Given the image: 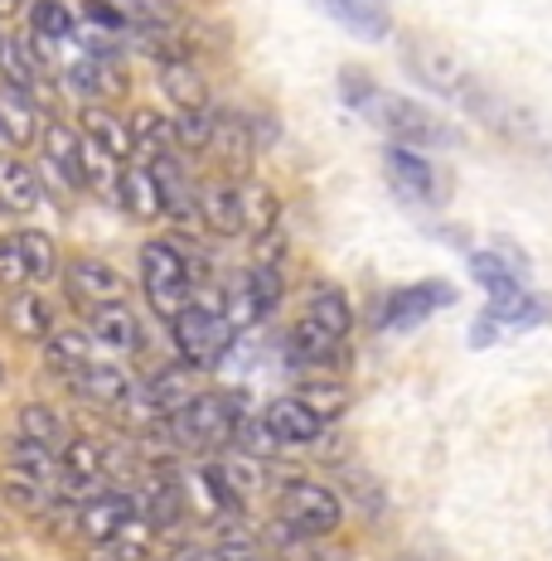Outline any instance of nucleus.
<instances>
[{"label": "nucleus", "instance_id": "nucleus-39", "mask_svg": "<svg viewBox=\"0 0 552 561\" xmlns=\"http://www.w3.org/2000/svg\"><path fill=\"white\" fill-rule=\"evenodd\" d=\"M305 314H311V320L320 324V330H330L335 339H345V334H349V324H354V310H349L345 290H335V286H315Z\"/></svg>", "mask_w": 552, "mask_h": 561}, {"label": "nucleus", "instance_id": "nucleus-41", "mask_svg": "<svg viewBox=\"0 0 552 561\" xmlns=\"http://www.w3.org/2000/svg\"><path fill=\"white\" fill-rule=\"evenodd\" d=\"M214 116H218V112H209V107H199V112H174L170 140H174L180 150H190V156H204L209 140H214Z\"/></svg>", "mask_w": 552, "mask_h": 561}, {"label": "nucleus", "instance_id": "nucleus-35", "mask_svg": "<svg viewBox=\"0 0 552 561\" xmlns=\"http://www.w3.org/2000/svg\"><path fill=\"white\" fill-rule=\"evenodd\" d=\"M30 34L44 44H64L78 34V10L68 0H30Z\"/></svg>", "mask_w": 552, "mask_h": 561}, {"label": "nucleus", "instance_id": "nucleus-44", "mask_svg": "<svg viewBox=\"0 0 552 561\" xmlns=\"http://www.w3.org/2000/svg\"><path fill=\"white\" fill-rule=\"evenodd\" d=\"M233 440H238V450L248 455V460H272L281 450L277 436L262 426V421H238V426H233Z\"/></svg>", "mask_w": 552, "mask_h": 561}, {"label": "nucleus", "instance_id": "nucleus-34", "mask_svg": "<svg viewBox=\"0 0 552 561\" xmlns=\"http://www.w3.org/2000/svg\"><path fill=\"white\" fill-rule=\"evenodd\" d=\"M10 238H15V248H20V262H25L30 286H49V280L58 276V248H54L49 232L20 228V232H10Z\"/></svg>", "mask_w": 552, "mask_h": 561}, {"label": "nucleus", "instance_id": "nucleus-24", "mask_svg": "<svg viewBox=\"0 0 552 561\" xmlns=\"http://www.w3.org/2000/svg\"><path fill=\"white\" fill-rule=\"evenodd\" d=\"M44 204V180L25 156H0V208L5 214H30Z\"/></svg>", "mask_w": 552, "mask_h": 561}, {"label": "nucleus", "instance_id": "nucleus-3", "mask_svg": "<svg viewBox=\"0 0 552 561\" xmlns=\"http://www.w3.org/2000/svg\"><path fill=\"white\" fill-rule=\"evenodd\" d=\"M190 262H184V252L174 248L166 238H150L146 248H140V290H146L150 310L160 314V320H170V314H180L190 306Z\"/></svg>", "mask_w": 552, "mask_h": 561}, {"label": "nucleus", "instance_id": "nucleus-40", "mask_svg": "<svg viewBox=\"0 0 552 561\" xmlns=\"http://www.w3.org/2000/svg\"><path fill=\"white\" fill-rule=\"evenodd\" d=\"M190 364H180V368H160L156 378H150V388H146V402L156 407V412H174V407H184L190 402Z\"/></svg>", "mask_w": 552, "mask_h": 561}, {"label": "nucleus", "instance_id": "nucleus-45", "mask_svg": "<svg viewBox=\"0 0 552 561\" xmlns=\"http://www.w3.org/2000/svg\"><path fill=\"white\" fill-rule=\"evenodd\" d=\"M267 547H272V552L281 557V561H311V552H305V542H311V537L305 533H296L291 528V523H272V528H267V537H262Z\"/></svg>", "mask_w": 552, "mask_h": 561}, {"label": "nucleus", "instance_id": "nucleus-33", "mask_svg": "<svg viewBox=\"0 0 552 561\" xmlns=\"http://www.w3.org/2000/svg\"><path fill=\"white\" fill-rule=\"evenodd\" d=\"M126 136H132V160H146V165L174 150L170 122L160 112H150V107H136V116L126 122Z\"/></svg>", "mask_w": 552, "mask_h": 561}, {"label": "nucleus", "instance_id": "nucleus-2", "mask_svg": "<svg viewBox=\"0 0 552 561\" xmlns=\"http://www.w3.org/2000/svg\"><path fill=\"white\" fill-rule=\"evenodd\" d=\"M407 68H413V78L421 88H431L437 98L446 102H455V107H465L470 116H489L495 122L499 116V102H495V92H489L485 83L475 78V68L465 64L455 49H446V44H413L403 58Z\"/></svg>", "mask_w": 552, "mask_h": 561}, {"label": "nucleus", "instance_id": "nucleus-16", "mask_svg": "<svg viewBox=\"0 0 552 561\" xmlns=\"http://www.w3.org/2000/svg\"><path fill=\"white\" fill-rule=\"evenodd\" d=\"M68 392L78 397V402H88V407H116V402H126L132 397V378H126L116 364H83L78 373H68Z\"/></svg>", "mask_w": 552, "mask_h": 561}, {"label": "nucleus", "instance_id": "nucleus-31", "mask_svg": "<svg viewBox=\"0 0 552 561\" xmlns=\"http://www.w3.org/2000/svg\"><path fill=\"white\" fill-rule=\"evenodd\" d=\"M44 364L54 373H78L83 364H92V339L88 330H78V324H54L49 339H44Z\"/></svg>", "mask_w": 552, "mask_h": 561}, {"label": "nucleus", "instance_id": "nucleus-20", "mask_svg": "<svg viewBox=\"0 0 552 561\" xmlns=\"http://www.w3.org/2000/svg\"><path fill=\"white\" fill-rule=\"evenodd\" d=\"M339 344L345 339H335L330 330H320V324L311 320V314H301L296 324H291V334H286V364H296V368H330L339 364Z\"/></svg>", "mask_w": 552, "mask_h": 561}, {"label": "nucleus", "instance_id": "nucleus-27", "mask_svg": "<svg viewBox=\"0 0 552 561\" xmlns=\"http://www.w3.org/2000/svg\"><path fill=\"white\" fill-rule=\"evenodd\" d=\"M160 88H166V98L174 102V112H199V107H209V83H204V73L190 64V58H166L160 64Z\"/></svg>", "mask_w": 552, "mask_h": 561}, {"label": "nucleus", "instance_id": "nucleus-26", "mask_svg": "<svg viewBox=\"0 0 552 561\" xmlns=\"http://www.w3.org/2000/svg\"><path fill=\"white\" fill-rule=\"evenodd\" d=\"M495 330H538V324L552 320V300L548 296H533V290H514L504 300H489V314H485Z\"/></svg>", "mask_w": 552, "mask_h": 561}, {"label": "nucleus", "instance_id": "nucleus-12", "mask_svg": "<svg viewBox=\"0 0 552 561\" xmlns=\"http://www.w3.org/2000/svg\"><path fill=\"white\" fill-rule=\"evenodd\" d=\"M40 146H44V165H49L68 190L83 194L88 174H83V136H78V126H68V122L54 116V122L40 126Z\"/></svg>", "mask_w": 552, "mask_h": 561}, {"label": "nucleus", "instance_id": "nucleus-9", "mask_svg": "<svg viewBox=\"0 0 552 561\" xmlns=\"http://www.w3.org/2000/svg\"><path fill=\"white\" fill-rule=\"evenodd\" d=\"M446 306H455V286H446V280H413V286H403V290H393V296L383 300V330H413V324L421 320H431L437 310Z\"/></svg>", "mask_w": 552, "mask_h": 561}, {"label": "nucleus", "instance_id": "nucleus-5", "mask_svg": "<svg viewBox=\"0 0 552 561\" xmlns=\"http://www.w3.org/2000/svg\"><path fill=\"white\" fill-rule=\"evenodd\" d=\"M238 407H233L228 392H194L184 407L170 412V431L184 440V446H223L233 440V426H238Z\"/></svg>", "mask_w": 552, "mask_h": 561}, {"label": "nucleus", "instance_id": "nucleus-30", "mask_svg": "<svg viewBox=\"0 0 552 561\" xmlns=\"http://www.w3.org/2000/svg\"><path fill=\"white\" fill-rule=\"evenodd\" d=\"M15 436L40 440V446H49V450H64V440L74 436V426L64 421L58 407H49V402H25L15 412Z\"/></svg>", "mask_w": 552, "mask_h": 561}, {"label": "nucleus", "instance_id": "nucleus-21", "mask_svg": "<svg viewBox=\"0 0 552 561\" xmlns=\"http://www.w3.org/2000/svg\"><path fill=\"white\" fill-rule=\"evenodd\" d=\"M88 339L102 348H116V354H132L140 344V324L136 314L126 310V300H108V306H88Z\"/></svg>", "mask_w": 552, "mask_h": 561}, {"label": "nucleus", "instance_id": "nucleus-43", "mask_svg": "<svg viewBox=\"0 0 552 561\" xmlns=\"http://www.w3.org/2000/svg\"><path fill=\"white\" fill-rule=\"evenodd\" d=\"M296 402H305L315 416L325 421V416H339V412H345V407H349V392L339 388V382H305V388L296 392Z\"/></svg>", "mask_w": 552, "mask_h": 561}, {"label": "nucleus", "instance_id": "nucleus-6", "mask_svg": "<svg viewBox=\"0 0 552 561\" xmlns=\"http://www.w3.org/2000/svg\"><path fill=\"white\" fill-rule=\"evenodd\" d=\"M277 518L291 523V528L305 533V537H325L345 523V508H339V499L325 484H315V479H286V484H281Z\"/></svg>", "mask_w": 552, "mask_h": 561}, {"label": "nucleus", "instance_id": "nucleus-4", "mask_svg": "<svg viewBox=\"0 0 552 561\" xmlns=\"http://www.w3.org/2000/svg\"><path fill=\"white\" fill-rule=\"evenodd\" d=\"M166 324H170L174 348H180V358L190 368H218L223 358H228L233 339H238V330L223 320V310H204V306H184L180 314H170Z\"/></svg>", "mask_w": 552, "mask_h": 561}, {"label": "nucleus", "instance_id": "nucleus-38", "mask_svg": "<svg viewBox=\"0 0 552 561\" xmlns=\"http://www.w3.org/2000/svg\"><path fill=\"white\" fill-rule=\"evenodd\" d=\"M136 513L150 523V528H174L184 518V499H180V484L170 474H160L156 484L146 489V499L136 504Z\"/></svg>", "mask_w": 552, "mask_h": 561}, {"label": "nucleus", "instance_id": "nucleus-13", "mask_svg": "<svg viewBox=\"0 0 552 561\" xmlns=\"http://www.w3.org/2000/svg\"><path fill=\"white\" fill-rule=\"evenodd\" d=\"M315 5L363 44H379L393 34V5L387 0H315Z\"/></svg>", "mask_w": 552, "mask_h": 561}, {"label": "nucleus", "instance_id": "nucleus-36", "mask_svg": "<svg viewBox=\"0 0 552 561\" xmlns=\"http://www.w3.org/2000/svg\"><path fill=\"white\" fill-rule=\"evenodd\" d=\"M209 150H214L233 174H243L252 165V126L233 122V116H214V140H209Z\"/></svg>", "mask_w": 552, "mask_h": 561}, {"label": "nucleus", "instance_id": "nucleus-10", "mask_svg": "<svg viewBox=\"0 0 552 561\" xmlns=\"http://www.w3.org/2000/svg\"><path fill=\"white\" fill-rule=\"evenodd\" d=\"M132 518H136V499L132 494H112V489H98V494H88L83 504L74 508V528L83 533L92 547L112 542V537L122 533Z\"/></svg>", "mask_w": 552, "mask_h": 561}, {"label": "nucleus", "instance_id": "nucleus-25", "mask_svg": "<svg viewBox=\"0 0 552 561\" xmlns=\"http://www.w3.org/2000/svg\"><path fill=\"white\" fill-rule=\"evenodd\" d=\"M150 174H156V190H160V214H170L174 224H190L194 218V184H190V174L180 170L174 150L160 160H150Z\"/></svg>", "mask_w": 552, "mask_h": 561}, {"label": "nucleus", "instance_id": "nucleus-49", "mask_svg": "<svg viewBox=\"0 0 552 561\" xmlns=\"http://www.w3.org/2000/svg\"><path fill=\"white\" fill-rule=\"evenodd\" d=\"M311 561H349L345 552H330V557H311Z\"/></svg>", "mask_w": 552, "mask_h": 561}, {"label": "nucleus", "instance_id": "nucleus-28", "mask_svg": "<svg viewBox=\"0 0 552 561\" xmlns=\"http://www.w3.org/2000/svg\"><path fill=\"white\" fill-rule=\"evenodd\" d=\"M238 218H243V232H252V238H267V232H277L281 204H277L272 184L238 180Z\"/></svg>", "mask_w": 552, "mask_h": 561}, {"label": "nucleus", "instance_id": "nucleus-22", "mask_svg": "<svg viewBox=\"0 0 552 561\" xmlns=\"http://www.w3.org/2000/svg\"><path fill=\"white\" fill-rule=\"evenodd\" d=\"M64 83L68 92H78L83 98V107L88 102H102V98H116V92L126 88V73L116 68V58H78V64H68L64 68Z\"/></svg>", "mask_w": 552, "mask_h": 561}, {"label": "nucleus", "instance_id": "nucleus-23", "mask_svg": "<svg viewBox=\"0 0 552 561\" xmlns=\"http://www.w3.org/2000/svg\"><path fill=\"white\" fill-rule=\"evenodd\" d=\"M78 136L92 140V146H98L102 156H112L116 165H126V160H132V136H126V122L112 107H102V102H88V107L78 112Z\"/></svg>", "mask_w": 552, "mask_h": 561}, {"label": "nucleus", "instance_id": "nucleus-32", "mask_svg": "<svg viewBox=\"0 0 552 561\" xmlns=\"http://www.w3.org/2000/svg\"><path fill=\"white\" fill-rule=\"evenodd\" d=\"M5 470H15V474L34 479V484L54 489V484H58V450L40 446V440L15 436V440H10V446H5Z\"/></svg>", "mask_w": 552, "mask_h": 561}, {"label": "nucleus", "instance_id": "nucleus-37", "mask_svg": "<svg viewBox=\"0 0 552 561\" xmlns=\"http://www.w3.org/2000/svg\"><path fill=\"white\" fill-rule=\"evenodd\" d=\"M470 276L480 280V290H485L489 300H504V296H514V290H523L519 266L504 262L499 252H470Z\"/></svg>", "mask_w": 552, "mask_h": 561}, {"label": "nucleus", "instance_id": "nucleus-50", "mask_svg": "<svg viewBox=\"0 0 552 561\" xmlns=\"http://www.w3.org/2000/svg\"><path fill=\"white\" fill-rule=\"evenodd\" d=\"M0 392H5V364H0Z\"/></svg>", "mask_w": 552, "mask_h": 561}, {"label": "nucleus", "instance_id": "nucleus-14", "mask_svg": "<svg viewBox=\"0 0 552 561\" xmlns=\"http://www.w3.org/2000/svg\"><path fill=\"white\" fill-rule=\"evenodd\" d=\"M0 320H5V330L15 339H30V344H44L54 330V306L40 296V286H20L5 296V306H0Z\"/></svg>", "mask_w": 552, "mask_h": 561}, {"label": "nucleus", "instance_id": "nucleus-18", "mask_svg": "<svg viewBox=\"0 0 552 561\" xmlns=\"http://www.w3.org/2000/svg\"><path fill=\"white\" fill-rule=\"evenodd\" d=\"M194 218H204V228L214 238H238L243 218H238V184L214 180V184H194Z\"/></svg>", "mask_w": 552, "mask_h": 561}, {"label": "nucleus", "instance_id": "nucleus-42", "mask_svg": "<svg viewBox=\"0 0 552 561\" xmlns=\"http://www.w3.org/2000/svg\"><path fill=\"white\" fill-rule=\"evenodd\" d=\"M199 479H204L209 499H214V504H218L223 513H228V518H238L248 499L238 494V484H233V479H228V470H223V465H204V470H199Z\"/></svg>", "mask_w": 552, "mask_h": 561}, {"label": "nucleus", "instance_id": "nucleus-17", "mask_svg": "<svg viewBox=\"0 0 552 561\" xmlns=\"http://www.w3.org/2000/svg\"><path fill=\"white\" fill-rule=\"evenodd\" d=\"M40 107H34L30 92L20 88H5L0 83V146H10L20 156V150L40 146Z\"/></svg>", "mask_w": 552, "mask_h": 561}, {"label": "nucleus", "instance_id": "nucleus-8", "mask_svg": "<svg viewBox=\"0 0 552 561\" xmlns=\"http://www.w3.org/2000/svg\"><path fill=\"white\" fill-rule=\"evenodd\" d=\"M281 300V266L277 262H257L248 276L233 286V296H228V306H223V320L233 324V330H248V324H257L267 310H272Z\"/></svg>", "mask_w": 552, "mask_h": 561}, {"label": "nucleus", "instance_id": "nucleus-15", "mask_svg": "<svg viewBox=\"0 0 552 561\" xmlns=\"http://www.w3.org/2000/svg\"><path fill=\"white\" fill-rule=\"evenodd\" d=\"M112 198L122 204L126 218H136V224H150V218H160V190H156V174H150L146 160H126V165L116 170Z\"/></svg>", "mask_w": 552, "mask_h": 561}, {"label": "nucleus", "instance_id": "nucleus-11", "mask_svg": "<svg viewBox=\"0 0 552 561\" xmlns=\"http://www.w3.org/2000/svg\"><path fill=\"white\" fill-rule=\"evenodd\" d=\"M64 290L74 306H108V300H122L126 296V280L116 266L98 262V256H74V262L64 266Z\"/></svg>", "mask_w": 552, "mask_h": 561}, {"label": "nucleus", "instance_id": "nucleus-48", "mask_svg": "<svg viewBox=\"0 0 552 561\" xmlns=\"http://www.w3.org/2000/svg\"><path fill=\"white\" fill-rule=\"evenodd\" d=\"M25 10V0H0V20H10V15H20Z\"/></svg>", "mask_w": 552, "mask_h": 561}, {"label": "nucleus", "instance_id": "nucleus-47", "mask_svg": "<svg viewBox=\"0 0 552 561\" xmlns=\"http://www.w3.org/2000/svg\"><path fill=\"white\" fill-rule=\"evenodd\" d=\"M180 561H228V557H223L218 547H184Z\"/></svg>", "mask_w": 552, "mask_h": 561}, {"label": "nucleus", "instance_id": "nucleus-46", "mask_svg": "<svg viewBox=\"0 0 552 561\" xmlns=\"http://www.w3.org/2000/svg\"><path fill=\"white\" fill-rule=\"evenodd\" d=\"M0 286H5V290L30 286V276H25V262H20L15 238H0Z\"/></svg>", "mask_w": 552, "mask_h": 561}, {"label": "nucleus", "instance_id": "nucleus-1", "mask_svg": "<svg viewBox=\"0 0 552 561\" xmlns=\"http://www.w3.org/2000/svg\"><path fill=\"white\" fill-rule=\"evenodd\" d=\"M339 98L369 126H379L393 146H413V150H455L461 146V131H455L441 112L421 107V102L403 98V92H383L363 68H339Z\"/></svg>", "mask_w": 552, "mask_h": 561}, {"label": "nucleus", "instance_id": "nucleus-7", "mask_svg": "<svg viewBox=\"0 0 552 561\" xmlns=\"http://www.w3.org/2000/svg\"><path fill=\"white\" fill-rule=\"evenodd\" d=\"M383 174H387V184H393V194L397 198H407V204H437L441 198V174L437 165H431L421 150L413 146H387L383 150Z\"/></svg>", "mask_w": 552, "mask_h": 561}, {"label": "nucleus", "instance_id": "nucleus-29", "mask_svg": "<svg viewBox=\"0 0 552 561\" xmlns=\"http://www.w3.org/2000/svg\"><path fill=\"white\" fill-rule=\"evenodd\" d=\"M0 83L30 92V98H34V88L44 83V64L30 49V34H25V39H10V34H0Z\"/></svg>", "mask_w": 552, "mask_h": 561}, {"label": "nucleus", "instance_id": "nucleus-19", "mask_svg": "<svg viewBox=\"0 0 552 561\" xmlns=\"http://www.w3.org/2000/svg\"><path fill=\"white\" fill-rule=\"evenodd\" d=\"M262 426L277 436V446H315L325 431V421L311 412L305 402H296V397H277L272 407H267Z\"/></svg>", "mask_w": 552, "mask_h": 561}]
</instances>
